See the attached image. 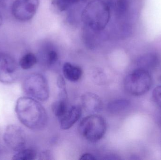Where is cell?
I'll use <instances>...</instances> for the list:
<instances>
[{
    "label": "cell",
    "instance_id": "ba28073f",
    "mask_svg": "<svg viewBox=\"0 0 161 160\" xmlns=\"http://www.w3.org/2000/svg\"><path fill=\"white\" fill-rule=\"evenodd\" d=\"M5 143L11 150L19 152L24 149L26 136L23 130L16 125H8L3 135Z\"/></svg>",
    "mask_w": 161,
    "mask_h": 160
},
{
    "label": "cell",
    "instance_id": "ac0fdd59",
    "mask_svg": "<svg viewBox=\"0 0 161 160\" xmlns=\"http://www.w3.org/2000/svg\"><path fill=\"white\" fill-rule=\"evenodd\" d=\"M129 8V2L128 0H116L115 9L118 16L125 15Z\"/></svg>",
    "mask_w": 161,
    "mask_h": 160
},
{
    "label": "cell",
    "instance_id": "e0dca14e",
    "mask_svg": "<svg viewBox=\"0 0 161 160\" xmlns=\"http://www.w3.org/2000/svg\"><path fill=\"white\" fill-rule=\"evenodd\" d=\"M80 0H53V4L58 9L63 11L69 9L73 4Z\"/></svg>",
    "mask_w": 161,
    "mask_h": 160
},
{
    "label": "cell",
    "instance_id": "8fae6325",
    "mask_svg": "<svg viewBox=\"0 0 161 160\" xmlns=\"http://www.w3.org/2000/svg\"><path fill=\"white\" fill-rule=\"evenodd\" d=\"M158 57L157 54L154 53L146 54L138 58L135 68L142 69L151 72L158 66Z\"/></svg>",
    "mask_w": 161,
    "mask_h": 160
},
{
    "label": "cell",
    "instance_id": "7c38bea8",
    "mask_svg": "<svg viewBox=\"0 0 161 160\" xmlns=\"http://www.w3.org/2000/svg\"><path fill=\"white\" fill-rule=\"evenodd\" d=\"M63 72L67 80L74 82L79 81L82 75L81 68L69 63H66L64 64Z\"/></svg>",
    "mask_w": 161,
    "mask_h": 160
},
{
    "label": "cell",
    "instance_id": "277c9868",
    "mask_svg": "<svg viewBox=\"0 0 161 160\" xmlns=\"http://www.w3.org/2000/svg\"><path fill=\"white\" fill-rule=\"evenodd\" d=\"M79 130L81 136L86 140L92 142H96L101 140L105 135L107 124L102 116L91 115L81 120Z\"/></svg>",
    "mask_w": 161,
    "mask_h": 160
},
{
    "label": "cell",
    "instance_id": "52a82bcc",
    "mask_svg": "<svg viewBox=\"0 0 161 160\" xmlns=\"http://www.w3.org/2000/svg\"><path fill=\"white\" fill-rule=\"evenodd\" d=\"M19 75L16 60L10 54L0 53V82L4 84L13 83Z\"/></svg>",
    "mask_w": 161,
    "mask_h": 160
},
{
    "label": "cell",
    "instance_id": "d6986e66",
    "mask_svg": "<svg viewBox=\"0 0 161 160\" xmlns=\"http://www.w3.org/2000/svg\"><path fill=\"white\" fill-rule=\"evenodd\" d=\"M152 98L156 105L161 109V85L157 86L154 89Z\"/></svg>",
    "mask_w": 161,
    "mask_h": 160
},
{
    "label": "cell",
    "instance_id": "9c48e42d",
    "mask_svg": "<svg viewBox=\"0 0 161 160\" xmlns=\"http://www.w3.org/2000/svg\"><path fill=\"white\" fill-rule=\"evenodd\" d=\"M81 114L80 106H73L68 108L65 114L59 118L61 129L68 130L71 128L80 119Z\"/></svg>",
    "mask_w": 161,
    "mask_h": 160
},
{
    "label": "cell",
    "instance_id": "7a4b0ae2",
    "mask_svg": "<svg viewBox=\"0 0 161 160\" xmlns=\"http://www.w3.org/2000/svg\"><path fill=\"white\" fill-rule=\"evenodd\" d=\"M110 18V8L102 0H93L86 6L81 16L86 27L95 32L104 30Z\"/></svg>",
    "mask_w": 161,
    "mask_h": 160
},
{
    "label": "cell",
    "instance_id": "44dd1931",
    "mask_svg": "<svg viewBox=\"0 0 161 160\" xmlns=\"http://www.w3.org/2000/svg\"><path fill=\"white\" fill-rule=\"evenodd\" d=\"M80 159L82 160H96V158L92 154L86 153V154H83L80 156Z\"/></svg>",
    "mask_w": 161,
    "mask_h": 160
},
{
    "label": "cell",
    "instance_id": "30bf717a",
    "mask_svg": "<svg viewBox=\"0 0 161 160\" xmlns=\"http://www.w3.org/2000/svg\"><path fill=\"white\" fill-rule=\"evenodd\" d=\"M81 99L82 107L87 112L95 114L99 112L102 110V101L96 94L86 93L81 96Z\"/></svg>",
    "mask_w": 161,
    "mask_h": 160
},
{
    "label": "cell",
    "instance_id": "8992f818",
    "mask_svg": "<svg viewBox=\"0 0 161 160\" xmlns=\"http://www.w3.org/2000/svg\"><path fill=\"white\" fill-rule=\"evenodd\" d=\"M39 6V0H15L11 6V12L18 20L27 21L34 17Z\"/></svg>",
    "mask_w": 161,
    "mask_h": 160
},
{
    "label": "cell",
    "instance_id": "9a60e30c",
    "mask_svg": "<svg viewBox=\"0 0 161 160\" xmlns=\"http://www.w3.org/2000/svg\"><path fill=\"white\" fill-rule=\"evenodd\" d=\"M66 100L67 98H59L58 100L53 104L52 107L53 112L55 116L59 118L65 114L69 108Z\"/></svg>",
    "mask_w": 161,
    "mask_h": 160
},
{
    "label": "cell",
    "instance_id": "5b68a950",
    "mask_svg": "<svg viewBox=\"0 0 161 160\" xmlns=\"http://www.w3.org/2000/svg\"><path fill=\"white\" fill-rule=\"evenodd\" d=\"M24 92L30 97L36 100L46 101L50 95L49 85L45 77L40 73L30 74L23 83Z\"/></svg>",
    "mask_w": 161,
    "mask_h": 160
},
{
    "label": "cell",
    "instance_id": "ffe728a7",
    "mask_svg": "<svg viewBox=\"0 0 161 160\" xmlns=\"http://www.w3.org/2000/svg\"><path fill=\"white\" fill-rule=\"evenodd\" d=\"M58 60V54L54 50L48 51L46 55V61L49 65H52L56 63Z\"/></svg>",
    "mask_w": 161,
    "mask_h": 160
},
{
    "label": "cell",
    "instance_id": "5bb4252c",
    "mask_svg": "<svg viewBox=\"0 0 161 160\" xmlns=\"http://www.w3.org/2000/svg\"><path fill=\"white\" fill-rule=\"evenodd\" d=\"M37 62V58L32 53L25 54L21 58L19 63L20 66L24 70H28L33 68Z\"/></svg>",
    "mask_w": 161,
    "mask_h": 160
},
{
    "label": "cell",
    "instance_id": "7402d4cb",
    "mask_svg": "<svg viewBox=\"0 0 161 160\" xmlns=\"http://www.w3.org/2000/svg\"><path fill=\"white\" fill-rule=\"evenodd\" d=\"M3 16H2V14H1V12H0V27H1V25H2V23H3Z\"/></svg>",
    "mask_w": 161,
    "mask_h": 160
},
{
    "label": "cell",
    "instance_id": "4fadbf2b",
    "mask_svg": "<svg viewBox=\"0 0 161 160\" xmlns=\"http://www.w3.org/2000/svg\"><path fill=\"white\" fill-rule=\"evenodd\" d=\"M130 105V102L125 99L115 100L109 102L107 110L111 114H117L126 110Z\"/></svg>",
    "mask_w": 161,
    "mask_h": 160
},
{
    "label": "cell",
    "instance_id": "2e32d148",
    "mask_svg": "<svg viewBox=\"0 0 161 160\" xmlns=\"http://www.w3.org/2000/svg\"><path fill=\"white\" fill-rule=\"evenodd\" d=\"M36 152L34 149H23L14 155L12 159L14 160H32L35 159Z\"/></svg>",
    "mask_w": 161,
    "mask_h": 160
},
{
    "label": "cell",
    "instance_id": "6da1fadb",
    "mask_svg": "<svg viewBox=\"0 0 161 160\" xmlns=\"http://www.w3.org/2000/svg\"><path fill=\"white\" fill-rule=\"evenodd\" d=\"M15 111L21 123L30 129H42L48 122L44 107L36 100L30 97L19 98L16 102Z\"/></svg>",
    "mask_w": 161,
    "mask_h": 160
},
{
    "label": "cell",
    "instance_id": "3957f363",
    "mask_svg": "<svg viewBox=\"0 0 161 160\" xmlns=\"http://www.w3.org/2000/svg\"><path fill=\"white\" fill-rule=\"evenodd\" d=\"M152 82L150 72L142 69L135 68L126 76L124 87L131 95L140 96L150 90Z\"/></svg>",
    "mask_w": 161,
    "mask_h": 160
}]
</instances>
